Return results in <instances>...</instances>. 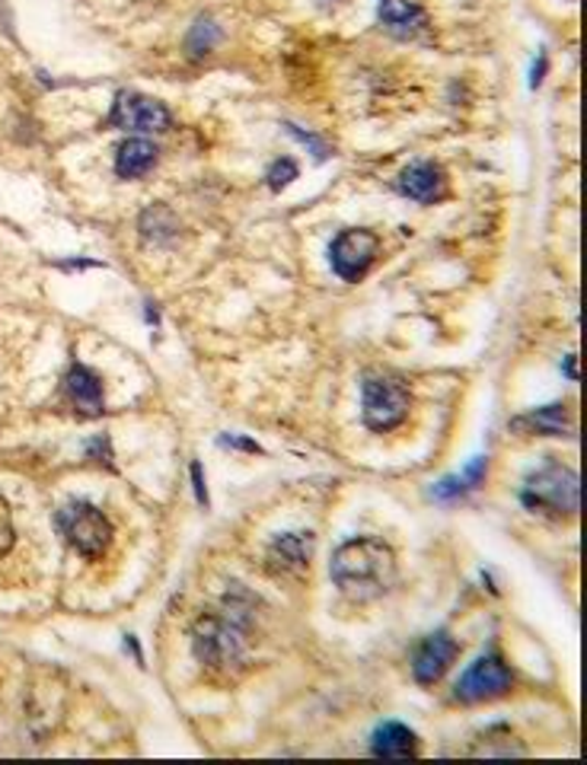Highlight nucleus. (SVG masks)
Segmentation results:
<instances>
[{"mask_svg": "<svg viewBox=\"0 0 587 765\" xmlns=\"http://www.w3.org/2000/svg\"><path fill=\"white\" fill-rule=\"evenodd\" d=\"M329 571L348 600L368 603L383 597L396 583V551L380 539L361 536L336 549Z\"/></svg>", "mask_w": 587, "mask_h": 765, "instance_id": "f257e3e1", "label": "nucleus"}, {"mask_svg": "<svg viewBox=\"0 0 587 765\" xmlns=\"http://www.w3.org/2000/svg\"><path fill=\"white\" fill-rule=\"evenodd\" d=\"M243 638H247V632H243L240 615H202L195 622V632H192L195 654L211 670L240 667L243 647H247Z\"/></svg>", "mask_w": 587, "mask_h": 765, "instance_id": "f03ea898", "label": "nucleus"}, {"mask_svg": "<svg viewBox=\"0 0 587 765\" xmlns=\"http://www.w3.org/2000/svg\"><path fill=\"white\" fill-rule=\"evenodd\" d=\"M521 501L536 514H578V472L543 466L526 479Z\"/></svg>", "mask_w": 587, "mask_h": 765, "instance_id": "7ed1b4c3", "label": "nucleus"}, {"mask_svg": "<svg viewBox=\"0 0 587 765\" xmlns=\"http://www.w3.org/2000/svg\"><path fill=\"white\" fill-rule=\"evenodd\" d=\"M58 526L67 536V543L80 551L84 558H99L112 543V523L96 511L90 501H70L58 511Z\"/></svg>", "mask_w": 587, "mask_h": 765, "instance_id": "20e7f679", "label": "nucleus"}, {"mask_svg": "<svg viewBox=\"0 0 587 765\" xmlns=\"http://www.w3.org/2000/svg\"><path fill=\"white\" fill-rule=\"evenodd\" d=\"M412 398L405 393V386L387 376H373L365 383V425L377 434L393 430L405 422Z\"/></svg>", "mask_w": 587, "mask_h": 765, "instance_id": "39448f33", "label": "nucleus"}, {"mask_svg": "<svg viewBox=\"0 0 587 765\" xmlns=\"http://www.w3.org/2000/svg\"><path fill=\"white\" fill-rule=\"evenodd\" d=\"M514 676L508 670V664L494 654L479 657L457 682V699L460 702H486L494 696H504L511 689Z\"/></svg>", "mask_w": 587, "mask_h": 765, "instance_id": "423d86ee", "label": "nucleus"}, {"mask_svg": "<svg viewBox=\"0 0 587 765\" xmlns=\"http://www.w3.org/2000/svg\"><path fill=\"white\" fill-rule=\"evenodd\" d=\"M373 255H377V237L371 230H345L329 249L333 272L345 281H358L365 275L371 269Z\"/></svg>", "mask_w": 587, "mask_h": 765, "instance_id": "0eeeda50", "label": "nucleus"}, {"mask_svg": "<svg viewBox=\"0 0 587 765\" xmlns=\"http://www.w3.org/2000/svg\"><path fill=\"white\" fill-rule=\"evenodd\" d=\"M112 124L128 128V131H141V134H156L170 128V112L141 92H119L116 106H112Z\"/></svg>", "mask_w": 587, "mask_h": 765, "instance_id": "6e6552de", "label": "nucleus"}, {"mask_svg": "<svg viewBox=\"0 0 587 765\" xmlns=\"http://www.w3.org/2000/svg\"><path fill=\"white\" fill-rule=\"evenodd\" d=\"M454 657H457L454 638L447 632H437V635H432L428 642L415 651V660H412L415 679L425 682V686H432V682H437L441 676L447 674V667L454 664Z\"/></svg>", "mask_w": 587, "mask_h": 765, "instance_id": "1a4fd4ad", "label": "nucleus"}, {"mask_svg": "<svg viewBox=\"0 0 587 765\" xmlns=\"http://www.w3.org/2000/svg\"><path fill=\"white\" fill-rule=\"evenodd\" d=\"M396 185H400V192L405 198L422 201V205H434V201H441V195H444V176H441V170H437L434 163H428V160L405 166Z\"/></svg>", "mask_w": 587, "mask_h": 765, "instance_id": "9d476101", "label": "nucleus"}, {"mask_svg": "<svg viewBox=\"0 0 587 765\" xmlns=\"http://www.w3.org/2000/svg\"><path fill=\"white\" fill-rule=\"evenodd\" d=\"M154 163L156 147L151 141H144V138H128V141L119 144V151H116V173L122 179H138V176L151 173Z\"/></svg>", "mask_w": 587, "mask_h": 765, "instance_id": "9b49d317", "label": "nucleus"}, {"mask_svg": "<svg viewBox=\"0 0 587 765\" xmlns=\"http://www.w3.org/2000/svg\"><path fill=\"white\" fill-rule=\"evenodd\" d=\"M64 383H67V396L74 398V405L80 412H87V415H99L102 412V386H99V376H96L94 370L74 364Z\"/></svg>", "mask_w": 587, "mask_h": 765, "instance_id": "f8f14e48", "label": "nucleus"}, {"mask_svg": "<svg viewBox=\"0 0 587 765\" xmlns=\"http://www.w3.org/2000/svg\"><path fill=\"white\" fill-rule=\"evenodd\" d=\"M371 750L373 756H380V759H412L418 753V740L402 724H383L373 734Z\"/></svg>", "mask_w": 587, "mask_h": 765, "instance_id": "ddd939ff", "label": "nucleus"}, {"mask_svg": "<svg viewBox=\"0 0 587 765\" xmlns=\"http://www.w3.org/2000/svg\"><path fill=\"white\" fill-rule=\"evenodd\" d=\"M380 20H383L387 30L396 32V35H415L425 26V13L409 0H383L380 3Z\"/></svg>", "mask_w": 587, "mask_h": 765, "instance_id": "4468645a", "label": "nucleus"}, {"mask_svg": "<svg viewBox=\"0 0 587 765\" xmlns=\"http://www.w3.org/2000/svg\"><path fill=\"white\" fill-rule=\"evenodd\" d=\"M309 536H281L272 546V565L284 571H307Z\"/></svg>", "mask_w": 587, "mask_h": 765, "instance_id": "2eb2a0df", "label": "nucleus"}, {"mask_svg": "<svg viewBox=\"0 0 587 765\" xmlns=\"http://www.w3.org/2000/svg\"><path fill=\"white\" fill-rule=\"evenodd\" d=\"M482 476H486V457H479L469 469H466L464 476H457V479H447V482H441L437 489H434V498H441V501H454V498H460V494H466V491H472L479 482H482Z\"/></svg>", "mask_w": 587, "mask_h": 765, "instance_id": "dca6fc26", "label": "nucleus"}, {"mask_svg": "<svg viewBox=\"0 0 587 765\" xmlns=\"http://www.w3.org/2000/svg\"><path fill=\"white\" fill-rule=\"evenodd\" d=\"M514 428L526 430H540V434H565L568 430V422H565V408L562 405H553V408H540L526 418H518Z\"/></svg>", "mask_w": 587, "mask_h": 765, "instance_id": "f3484780", "label": "nucleus"}, {"mask_svg": "<svg viewBox=\"0 0 587 765\" xmlns=\"http://www.w3.org/2000/svg\"><path fill=\"white\" fill-rule=\"evenodd\" d=\"M217 39V26H211L208 20H202L195 30H192V35H188V55H195V58H202L208 48H211V42Z\"/></svg>", "mask_w": 587, "mask_h": 765, "instance_id": "a211bd4d", "label": "nucleus"}, {"mask_svg": "<svg viewBox=\"0 0 587 765\" xmlns=\"http://www.w3.org/2000/svg\"><path fill=\"white\" fill-rule=\"evenodd\" d=\"M13 543H17V529H13V517H10V504L0 494V555L13 549Z\"/></svg>", "mask_w": 587, "mask_h": 765, "instance_id": "6ab92c4d", "label": "nucleus"}, {"mask_svg": "<svg viewBox=\"0 0 587 765\" xmlns=\"http://www.w3.org/2000/svg\"><path fill=\"white\" fill-rule=\"evenodd\" d=\"M291 179H297V166H294V160H275V163H272V170H269V185H272L275 192H281V188L291 183Z\"/></svg>", "mask_w": 587, "mask_h": 765, "instance_id": "aec40b11", "label": "nucleus"}, {"mask_svg": "<svg viewBox=\"0 0 587 765\" xmlns=\"http://www.w3.org/2000/svg\"><path fill=\"white\" fill-rule=\"evenodd\" d=\"M287 134H291V138H297V141H304L309 151H313V156H319V160H323V156H329V153H326V147H323V144H319L316 138H309L307 131H301V128L287 124Z\"/></svg>", "mask_w": 587, "mask_h": 765, "instance_id": "412c9836", "label": "nucleus"}, {"mask_svg": "<svg viewBox=\"0 0 587 765\" xmlns=\"http://www.w3.org/2000/svg\"><path fill=\"white\" fill-rule=\"evenodd\" d=\"M192 476H195V491H198V501L208 504V494H205V479H202V466L192 462Z\"/></svg>", "mask_w": 587, "mask_h": 765, "instance_id": "4be33fe9", "label": "nucleus"}, {"mask_svg": "<svg viewBox=\"0 0 587 765\" xmlns=\"http://www.w3.org/2000/svg\"><path fill=\"white\" fill-rule=\"evenodd\" d=\"M543 67H546V58H540L536 67H533V87H540V77H543Z\"/></svg>", "mask_w": 587, "mask_h": 765, "instance_id": "5701e85b", "label": "nucleus"}]
</instances>
